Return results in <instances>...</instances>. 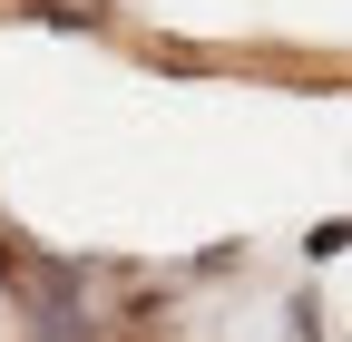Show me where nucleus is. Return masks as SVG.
Returning <instances> with one entry per match:
<instances>
[{
    "mask_svg": "<svg viewBox=\"0 0 352 342\" xmlns=\"http://www.w3.org/2000/svg\"><path fill=\"white\" fill-rule=\"evenodd\" d=\"M30 20H50V30H98L108 0H30Z\"/></svg>",
    "mask_w": 352,
    "mask_h": 342,
    "instance_id": "obj_1",
    "label": "nucleus"
},
{
    "mask_svg": "<svg viewBox=\"0 0 352 342\" xmlns=\"http://www.w3.org/2000/svg\"><path fill=\"white\" fill-rule=\"evenodd\" d=\"M333 244H352V216H342V225H314V244H303V254H333Z\"/></svg>",
    "mask_w": 352,
    "mask_h": 342,
    "instance_id": "obj_2",
    "label": "nucleus"
}]
</instances>
